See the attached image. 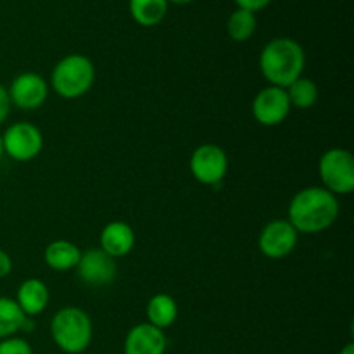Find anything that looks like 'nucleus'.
I'll list each match as a JSON object with an SVG mask.
<instances>
[{
    "label": "nucleus",
    "instance_id": "nucleus-14",
    "mask_svg": "<svg viewBox=\"0 0 354 354\" xmlns=\"http://www.w3.org/2000/svg\"><path fill=\"white\" fill-rule=\"evenodd\" d=\"M50 301V290L45 282L38 279H28L19 286L16 294V303L28 318L44 313Z\"/></svg>",
    "mask_w": 354,
    "mask_h": 354
},
{
    "label": "nucleus",
    "instance_id": "nucleus-23",
    "mask_svg": "<svg viewBox=\"0 0 354 354\" xmlns=\"http://www.w3.org/2000/svg\"><path fill=\"white\" fill-rule=\"evenodd\" d=\"M10 107H12V104H10L9 92H7L6 86L0 83V124H2L7 118H9Z\"/></svg>",
    "mask_w": 354,
    "mask_h": 354
},
{
    "label": "nucleus",
    "instance_id": "nucleus-2",
    "mask_svg": "<svg viewBox=\"0 0 354 354\" xmlns=\"http://www.w3.org/2000/svg\"><path fill=\"white\" fill-rule=\"evenodd\" d=\"M306 68V54L299 41L289 37L270 40L259 54V69L270 85L287 88L303 76Z\"/></svg>",
    "mask_w": 354,
    "mask_h": 354
},
{
    "label": "nucleus",
    "instance_id": "nucleus-10",
    "mask_svg": "<svg viewBox=\"0 0 354 354\" xmlns=\"http://www.w3.org/2000/svg\"><path fill=\"white\" fill-rule=\"evenodd\" d=\"M76 273L80 280L90 287L111 286L116 280L118 263L100 248L88 249L82 252V258L76 265Z\"/></svg>",
    "mask_w": 354,
    "mask_h": 354
},
{
    "label": "nucleus",
    "instance_id": "nucleus-11",
    "mask_svg": "<svg viewBox=\"0 0 354 354\" xmlns=\"http://www.w3.org/2000/svg\"><path fill=\"white\" fill-rule=\"evenodd\" d=\"M9 99L12 106L23 111H33L44 106L48 97V83L37 73H21L9 86Z\"/></svg>",
    "mask_w": 354,
    "mask_h": 354
},
{
    "label": "nucleus",
    "instance_id": "nucleus-6",
    "mask_svg": "<svg viewBox=\"0 0 354 354\" xmlns=\"http://www.w3.org/2000/svg\"><path fill=\"white\" fill-rule=\"evenodd\" d=\"M3 154L17 162H28L37 158L44 149V135L40 128L28 121L10 124L2 135Z\"/></svg>",
    "mask_w": 354,
    "mask_h": 354
},
{
    "label": "nucleus",
    "instance_id": "nucleus-3",
    "mask_svg": "<svg viewBox=\"0 0 354 354\" xmlns=\"http://www.w3.org/2000/svg\"><path fill=\"white\" fill-rule=\"evenodd\" d=\"M50 335L62 353L82 354L92 342V320L82 308H62L52 317Z\"/></svg>",
    "mask_w": 354,
    "mask_h": 354
},
{
    "label": "nucleus",
    "instance_id": "nucleus-25",
    "mask_svg": "<svg viewBox=\"0 0 354 354\" xmlns=\"http://www.w3.org/2000/svg\"><path fill=\"white\" fill-rule=\"evenodd\" d=\"M339 354H354V344L353 342H348V344L344 346V348L341 349V353Z\"/></svg>",
    "mask_w": 354,
    "mask_h": 354
},
{
    "label": "nucleus",
    "instance_id": "nucleus-18",
    "mask_svg": "<svg viewBox=\"0 0 354 354\" xmlns=\"http://www.w3.org/2000/svg\"><path fill=\"white\" fill-rule=\"evenodd\" d=\"M28 317L17 306L16 299L0 297V341L14 337L19 330H23Z\"/></svg>",
    "mask_w": 354,
    "mask_h": 354
},
{
    "label": "nucleus",
    "instance_id": "nucleus-5",
    "mask_svg": "<svg viewBox=\"0 0 354 354\" xmlns=\"http://www.w3.org/2000/svg\"><path fill=\"white\" fill-rule=\"evenodd\" d=\"M324 189L334 196H349L354 190V158L348 149H328L318 162Z\"/></svg>",
    "mask_w": 354,
    "mask_h": 354
},
{
    "label": "nucleus",
    "instance_id": "nucleus-16",
    "mask_svg": "<svg viewBox=\"0 0 354 354\" xmlns=\"http://www.w3.org/2000/svg\"><path fill=\"white\" fill-rule=\"evenodd\" d=\"M168 0H128L131 19L144 28H154L161 24L168 14Z\"/></svg>",
    "mask_w": 354,
    "mask_h": 354
},
{
    "label": "nucleus",
    "instance_id": "nucleus-22",
    "mask_svg": "<svg viewBox=\"0 0 354 354\" xmlns=\"http://www.w3.org/2000/svg\"><path fill=\"white\" fill-rule=\"evenodd\" d=\"M237 9L249 10V12H259V10L266 9L273 0H234Z\"/></svg>",
    "mask_w": 354,
    "mask_h": 354
},
{
    "label": "nucleus",
    "instance_id": "nucleus-9",
    "mask_svg": "<svg viewBox=\"0 0 354 354\" xmlns=\"http://www.w3.org/2000/svg\"><path fill=\"white\" fill-rule=\"evenodd\" d=\"M252 116L263 127H277L283 123L290 114V102L286 88L280 86H266L252 100Z\"/></svg>",
    "mask_w": 354,
    "mask_h": 354
},
{
    "label": "nucleus",
    "instance_id": "nucleus-12",
    "mask_svg": "<svg viewBox=\"0 0 354 354\" xmlns=\"http://www.w3.org/2000/svg\"><path fill=\"white\" fill-rule=\"evenodd\" d=\"M123 349L124 354H165L168 339L161 328L151 324H138L127 334Z\"/></svg>",
    "mask_w": 354,
    "mask_h": 354
},
{
    "label": "nucleus",
    "instance_id": "nucleus-17",
    "mask_svg": "<svg viewBox=\"0 0 354 354\" xmlns=\"http://www.w3.org/2000/svg\"><path fill=\"white\" fill-rule=\"evenodd\" d=\"M145 313H147V324L165 330V328L171 327L178 318V304H176L175 297L169 294H156L149 299Z\"/></svg>",
    "mask_w": 354,
    "mask_h": 354
},
{
    "label": "nucleus",
    "instance_id": "nucleus-20",
    "mask_svg": "<svg viewBox=\"0 0 354 354\" xmlns=\"http://www.w3.org/2000/svg\"><path fill=\"white\" fill-rule=\"evenodd\" d=\"M258 28V19H256L254 12H249L244 9H235L234 12L228 16L227 21V33L234 41H248L252 35L256 33Z\"/></svg>",
    "mask_w": 354,
    "mask_h": 354
},
{
    "label": "nucleus",
    "instance_id": "nucleus-8",
    "mask_svg": "<svg viewBox=\"0 0 354 354\" xmlns=\"http://www.w3.org/2000/svg\"><path fill=\"white\" fill-rule=\"evenodd\" d=\"M299 234L287 220H273L263 227L258 237V248L270 259H282L296 249Z\"/></svg>",
    "mask_w": 354,
    "mask_h": 354
},
{
    "label": "nucleus",
    "instance_id": "nucleus-13",
    "mask_svg": "<svg viewBox=\"0 0 354 354\" xmlns=\"http://www.w3.org/2000/svg\"><path fill=\"white\" fill-rule=\"evenodd\" d=\"M100 249L118 259L130 254L135 248V230L124 221H111L100 232Z\"/></svg>",
    "mask_w": 354,
    "mask_h": 354
},
{
    "label": "nucleus",
    "instance_id": "nucleus-26",
    "mask_svg": "<svg viewBox=\"0 0 354 354\" xmlns=\"http://www.w3.org/2000/svg\"><path fill=\"white\" fill-rule=\"evenodd\" d=\"M169 3H175V6H189V3L196 2V0H168Z\"/></svg>",
    "mask_w": 354,
    "mask_h": 354
},
{
    "label": "nucleus",
    "instance_id": "nucleus-21",
    "mask_svg": "<svg viewBox=\"0 0 354 354\" xmlns=\"http://www.w3.org/2000/svg\"><path fill=\"white\" fill-rule=\"evenodd\" d=\"M0 354H33V351L24 339L9 337L0 341Z\"/></svg>",
    "mask_w": 354,
    "mask_h": 354
},
{
    "label": "nucleus",
    "instance_id": "nucleus-15",
    "mask_svg": "<svg viewBox=\"0 0 354 354\" xmlns=\"http://www.w3.org/2000/svg\"><path fill=\"white\" fill-rule=\"evenodd\" d=\"M82 251L76 244L69 241H54L45 248L44 261L48 268L55 272H68V270L76 268Z\"/></svg>",
    "mask_w": 354,
    "mask_h": 354
},
{
    "label": "nucleus",
    "instance_id": "nucleus-1",
    "mask_svg": "<svg viewBox=\"0 0 354 354\" xmlns=\"http://www.w3.org/2000/svg\"><path fill=\"white\" fill-rule=\"evenodd\" d=\"M339 213L337 196L324 187H308L292 197L287 221L297 234H320L337 221Z\"/></svg>",
    "mask_w": 354,
    "mask_h": 354
},
{
    "label": "nucleus",
    "instance_id": "nucleus-27",
    "mask_svg": "<svg viewBox=\"0 0 354 354\" xmlns=\"http://www.w3.org/2000/svg\"><path fill=\"white\" fill-rule=\"evenodd\" d=\"M3 156V147H2V135H0V159H2Z\"/></svg>",
    "mask_w": 354,
    "mask_h": 354
},
{
    "label": "nucleus",
    "instance_id": "nucleus-4",
    "mask_svg": "<svg viewBox=\"0 0 354 354\" xmlns=\"http://www.w3.org/2000/svg\"><path fill=\"white\" fill-rule=\"evenodd\" d=\"M95 82V66L83 54H69L54 66L50 85L62 99H80L92 88Z\"/></svg>",
    "mask_w": 354,
    "mask_h": 354
},
{
    "label": "nucleus",
    "instance_id": "nucleus-7",
    "mask_svg": "<svg viewBox=\"0 0 354 354\" xmlns=\"http://www.w3.org/2000/svg\"><path fill=\"white\" fill-rule=\"evenodd\" d=\"M190 173L203 185L216 187L228 171V156L220 145L203 144L190 156Z\"/></svg>",
    "mask_w": 354,
    "mask_h": 354
},
{
    "label": "nucleus",
    "instance_id": "nucleus-19",
    "mask_svg": "<svg viewBox=\"0 0 354 354\" xmlns=\"http://www.w3.org/2000/svg\"><path fill=\"white\" fill-rule=\"evenodd\" d=\"M286 92L289 97L290 107H297V109H311L318 102V95H320L317 83L304 76L290 83Z\"/></svg>",
    "mask_w": 354,
    "mask_h": 354
},
{
    "label": "nucleus",
    "instance_id": "nucleus-24",
    "mask_svg": "<svg viewBox=\"0 0 354 354\" xmlns=\"http://www.w3.org/2000/svg\"><path fill=\"white\" fill-rule=\"evenodd\" d=\"M10 272H12V258L9 252L0 249V279H6Z\"/></svg>",
    "mask_w": 354,
    "mask_h": 354
}]
</instances>
